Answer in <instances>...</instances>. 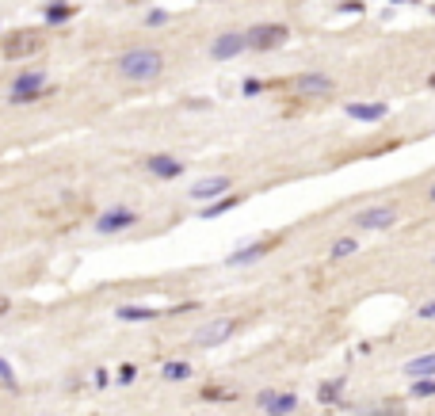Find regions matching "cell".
I'll use <instances>...</instances> for the list:
<instances>
[{
  "label": "cell",
  "instance_id": "cell-10",
  "mask_svg": "<svg viewBox=\"0 0 435 416\" xmlns=\"http://www.w3.org/2000/svg\"><path fill=\"white\" fill-rule=\"evenodd\" d=\"M145 172L156 176V180H176V176L183 172V164L176 161V157H168V153H153V157H145Z\"/></svg>",
  "mask_w": 435,
  "mask_h": 416
},
{
  "label": "cell",
  "instance_id": "cell-8",
  "mask_svg": "<svg viewBox=\"0 0 435 416\" xmlns=\"http://www.w3.org/2000/svg\"><path fill=\"white\" fill-rule=\"evenodd\" d=\"M394 221H397L394 206H370V210L355 214V226H359V229H390Z\"/></svg>",
  "mask_w": 435,
  "mask_h": 416
},
{
  "label": "cell",
  "instance_id": "cell-32",
  "mask_svg": "<svg viewBox=\"0 0 435 416\" xmlns=\"http://www.w3.org/2000/svg\"><path fill=\"white\" fill-rule=\"evenodd\" d=\"M427 84H432V88H435V73H432V77H427Z\"/></svg>",
  "mask_w": 435,
  "mask_h": 416
},
{
  "label": "cell",
  "instance_id": "cell-16",
  "mask_svg": "<svg viewBox=\"0 0 435 416\" xmlns=\"http://www.w3.org/2000/svg\"><path fill=\"white\" fill-rule=\"evenodd\" d=\"M245 199L241 195H225V199H218V203H206L203 206V218H222V214H230L233 206H241Z\"/></svg>",
  "mask_w": 435,
  "mask_h": 416
},
{
  "label": "cell",
  "instance_id": "cell-12",
  "mask_svg": "<svg viewBox=\"0 0 435 416\" xmlns=\"http://www.w3.org/2000/svg\"><path fill=\"white\" fill-rule=\"evenodd\" d=\"M298 92H310V96H329L332 92V77L329 73H302L294 81Z\"/></svg>",
  "mask_w": 435,
  "mask_h": 416
},
{
  "label": "cell",
  "instance_id": "cell-24",
  "mask_svg": "<svg viewBox=\"0 0 435 416\" xmlns=\"http://www.w3.org/2000/svg\"><path fill=\"white\" fill-rule=\"evenodd\" d=\"M168 19H172V16H168L165 8H153V12H149V16H145V27H165Z\"/></svg>",
  "mask_w": 435,
  "mask_h": 416
},
{
  "label": "cell",
  "instance_id": "cell-20",
  "mask_svg": "<svg viewBox=\"0 0 435 416\" xmlns=\"http://www.w3.org/2000/svg\"><path fill=\"white\" fill-rule=\"evenodd\" d=\"M340 393H344V378H332V382H325V386L317 390V397L325 401V405H336Z\"/></svg>",
  "mask_w": 435,
  "mask_h": 416
},
{
  "label": "cell",
  "instance_id": "cell-23",
  "mask_svg": "<svg viewBox=\"0 0 435 416\" xmlns=\"http://www.w3.org/2000/svg\"><path fill=\"white\" fill-rule=\"evenodd\" d=\"M0 386L16 390V370H12V363H8V359H0Z\"/></svg>",
  "mask_w": 435,
  "mask_h": 416
},
{
  "label": "cell",
  "instance_id": "cell-27",
  "mask_svg": "<svg viewBox=\"0 0 435 416\" xmlns=\"http://www.w3.org/2000/svg\"><path fill=\"white\" fill-rule=\"evenodd\" d=\"M256 92H263V81H256V77L245 81V96H256Z\"/></svg>",
  "mask_w": 435,
  "mask_h": 416
},
{
  "label": "cell",
  "instance_id": "cell-4",
  "mask_svg": "<svg viewBox=\"0 0 435 416\" xmlns=\"http://www.w3.org/2000/svg\"><path fill=\"white\" fill-rule=\"evenodd\" d=\"M256 405L267 416H290L298 408V393H279V390H260L256 393Z\"/></svg>",
  "mask_w": 435,
  "mask_h": 416
},
{
  "label": "cell",
  "instance_id": "cell-33",
  "mask_svg": "<svg viewBox=\"0 0 435 416\" xmlns=\"http://www.w3.org/2000/svg\"><path fill=\"white\" fill-rule=\"evenodd\" d=\"M394 4H409V0H394Z\"/></svg>",
  "mask_w": 435,
  "mask_h": 416
},
{
  "label": "cell",
  "instance_id": "cell-2",
  "mask_svg": "<svg viewBox=\"0 0 435 416\" xmlns=\"http://www.w3.org/2000/svg\"><path fill=\"white\" fill-rule=\"evenodd\" d=\"M233 333H237V321H233V317H214V321H206V325L191 336V344L206 351V348H218V344H225Z\"/></svg>",
  "mask_w": 435,
  "mask_h": 416
},
{
  "label": "cell",
  "instance_id": "cell-7",
  "mask_svg": "<svg viewBox=\"0 0 435 416\" xmlns=\"http://www.w3.org/2000/svg\"><path fill=\"white\" fill-rule=\"evenodd\" d=\"M39 50H42L39 34H12V39L0 46V57L16 61V57H31V54H39Z\"/></svg>",
  "mask_w": 435,
  "mask_h": 416
},
{
  "label": "cell",
  "instance_id": "cell-30",
  "mask_svg": "<svg viewBox=\"0 0 435 416\" xmlns=\"http://www.w3.org/2000/svg\"><path fill=\"white\" fill-rule=\"evenodd\" d=\"M8 306H12L8 298H0V313H8Z\"/></svg>",
  "mask_w": 435,
  "mask_h": 416
},
{
  "label": "cell",
  "instance_id": "cell-31",
  "mask_svg": "<svg viewBox=\"0 0 435 416\" xmlns=\"http://www.w3.org/2000/svg\"><path fill=\"white\" fill-rule=\"evenodd\" d=\"M427 199H432V203H435V184H432V191H427Z\"/></svg>",
  "mask_w": 435,
  "mask_h": 416
},
{
  "label": "cell",
  "instance_id": "cell-3",
  "mask_svg": "<svg viewBox=\"0 0 435 416\" xmlns=\"http://www.w3.org/2000/svg\"><path fill=\"white\" fill-rule=\"evenodd\" d=\"M245 39H248V50H275L290 39V31L283 23H256L252 31H245Z\"/></svg>",
  "mask_w": 435,
  "mask_h": 416
},
{
  "label": "cell",
  "instance_id": "cell-25",
  "mask_svg": "<svg viewBox=\"0 0 435 416\" xmlns=\"http://www.w3.org/2000/svg\"><path fill=\"white\" fill-rule=\"evenodd\" d=\"M134 378H138V367H134V363H123V367H119V386H130Z\"/></svg>",
  "mask_w": 435,
  "mask_h": 416
},
{
  "label": "cell",
  "instance_id": "cell-29",
  "mask_svg": "<svg viewBox=\"0 0 435 416\" xmlns=\"http://www.w3.org/2000/svg\"><path fill=\"white\" fill-rule=\"evenodd\" d=\"M203 397H233V390H206Z\"/></svg>",
  "mask_w": 435,
  "mask_h": 416
},
{
  "label": "cell",
  "instance_id": "cell-6",
  "mask_svg": "<svg viewBox=\"0 0 435 416\" xmlns=\"http://www.w3.org/2000/svg\"><path fill=\"white\" fill-rule=\"evenodd\" d=\"M130 226H138V214L126 210V206H115V210L99 214V221H96L99 233H123V229H130Z\"/></svg>",
  "mask_w": 435,
  "mask_h": 416
},
{
  "label": "cell",
  "instance_id": "cell-11",
  "mask_svg": "<svg viewBox=\"0 0 435 416\" xmlns=\"http://www.w3.org/2000/svg\"><path fill=\"white\" fill-rule=\"evenodd\" d=\"M46 73L42 69H27V73H19L16 81H12V96H34V92H46Z\"/></svg>",
  "mask_w": 435,
  "mask_h": 416
},
{
  "label": "cell",
  "instance_id": "cell-5",
  "mask_svg": "<svg viewBox=\"0 0 435 416\" xmlns=\"http://www.w3.org/2000/svg\"><path fill=\"white\" fill-rule=\"evenodd\" d=\"M245 50H248V39L241 31H230V34H222V39L210 42V57L214 61H230V57L245 54Z\"/></svg>",
  "mask_w": 435,
  "mask_h": 416
},
{
  "label": "cell",
  "instance_id": "cell-22",
  "mask_svg": "<svg viewBox=\"0 0 435 416\" xmlns=\"http://www.w3.org/2000/svg\"><path fill=\"white\" fill-rule=\"evenodd\" d=\"M412 397H435V378H416V382L409 386Z\"/></svg>",
  "mask_w": 435,
  "mask_h": 416
},
{
  "label": "cell",
  "instance_id": "cell-28",
  "mask_svg": "<svg viewBox=\"0 0 435 416\" xmlns=\"http://www.w3.org/2000/svg\"><path fill=\"white\" fill-rule=\"evenodd\" d=\"M340 12H352V16H355V12H363V0H344V4H340Z\"/></svg>",
  "mask_w": 435,
  "mask_h": 416
},
{
  "label": "cell",
  "instance_id": "cell-15",
  "mask_svg": "<svg viewBox=\"0 0 435 416\" xmlns=\"http://www.w3.org/2000/svg\"><path fill=\"white\" fill-rule=\"evenodd\" d=\"M405 375H409V378H435V351L409 359V363H405Z\"/></svg>",
  "mask_w": 435,
  "mask_h": 416
},
{
  "label": "cell",
  "instance_id": "cell-21",
  "mask_svg": "<svg viewBox=\"0 0 435 416\" xmlns=\"http://www.w3.org/2000/svg\"><path fill=\"white\" fill-rule=\"evenodd\" d=\"M355 248H359V241H355V237H340L336 245L329 248V256H332V260H344V256H352Z\"/></svg>",
  "mask_w": 435,
  "mask_h": 416
},
{
  "label": "cell",
  "instance_id": "cell-19",
  "mask_svg": "<svg viewBox=\"0 0 435 416\" xmlns=\"http://www.w3.org/2000/svg\"><path fill=\"white\" fill-rule=\"evenodd\" d=\"M161 375H165L168 382H183V378H191V363L172 359V363H165V370H161Z\"/></svg>",
  "mask_w": 435,
  "mask_h": 416
},
{
  "label": "cell",
  "instance_id": "cell-17",
  "mask_svg": "<svg viewBox=\"0 0 435 416\" xmlns=\"http://www.w3.org/2000/svg\"><path fill=\"white\" fill-rule=\"evenodd\" d=\"M115 317L119 321H153L156 310H149V306H119Z\"/></svg>",
  "mask_w": 435,
  "mask_h": 416
},
{
  "label": "cell",
  "instance_id": "cell-9",
  "mask_svg": "<svg viewBox=\"0 0 435 416\" xmlns=\"http://www.w3.org/2000/svg\"><path fill=\"white\" fill-rule=\"evenodd\" d=\"M222 191H230V176H210V180L191 184L188 195L195 199V203H218V195H222Z\"/></svg>",
  "mask_w": 435,
  "mask_h": 416
},
{
  "label": "cell",
  "instance_id": "cell-26",
  "mask_svg": "<svg viewBox=\"0 0 435 416\" xmlns=\"http://www.w3.org/2000/svg\"><path fill=\"white\" fill-rule=\"evenodd\" d=\"M420 321H435V302H424L420 306V313H416Z\"/></svg>",
  "mask_w": 435,
  "mask_h": 416
},
{
  "label": "cell",
  "instance_id": "cell-14",
  "mask_svg": "<svg viewBox=\"0 0 435 416\" xmlns=\"http://www.w3.org/2000/svg\"><path fill=\"white\" fill-rule=\"evenodd\" d=\"M263 252H267V241H256V245H245L233 256H225V264H230V268H245V264H256Z\"/></svg>",
  "mask_w": 435,
  "mask_h": 416
},
{
  "label": "cell",
  "instance_id": "cell-13",
  "mask_svg": "<svg viewBox=\"0 0 435 416\" xmlns=\"http://www.w3.org/2000/svg\"><path fill=\"white\" fill-rule=\"evenodd\" d=\"M347 119H359V123H378L390 115V103H347L344 107Z\"/></svg>",
  "mask_w": 435,
  "mask_h": 416
},
{
  "label": "cell",
  "instance_id": "cell-18",
  "mask_svg": "<svg viewBox=\"0 0 435 416\" xmlns=\"http://www.w3.org/2000/svg\"><path fill=\"white\" fill-rule=\"evenodd\" d=\"M73 16H77L73 4H50V8H46V23L50 27H54V23H69Z\"/></svg>",
  "mask_w": 435,
  "mask_h": 416
},
{
  "label": "cell",
  "instance_id": "cell-1",
  "mask_svg": "<svg viewBox=\"0 0 435 416\" xmlns=\"http://www.w3.org/2000/svg\"><path fill=\"white\" fill-rule=\"evenodd\" d=\"M119 73L126 77V81H156V77L165 73V54L153 46H138V50H126L123 57H119Z\"/></svg>",
  "mask_w": 435,
  "mask_h": 416
}]
</instances>
